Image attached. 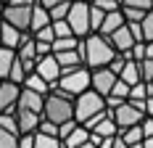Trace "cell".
<instances>
[{
    "label": "cell",
    "instance_id": "cell-1",
    "mask_svg": "<svg viewBox=\"0 0 153 148\" xmlns=\"http://www.w3.org/2000/svg\"><path fill=\"white\" fill-rule=\"evenodd\" d=\"M76 50H79V56H82V64H85L87 69L108 66V61L116 56V50H114V45L108 43V37L98 34V32H90V34H85V37L79 40V45H76Z\"/></svg>",
    "mask_w": 153,
    "mask_h": 148
},
{
    "label": "cell",
    "instance_id": "cell-2",
    "mask_svg": "<svg viewBox=\"0 0 153 148\" xmlns=\"http://www.w3.org/2000/svg\"><path fill=\"white\" fill-rule=\"evenodd\" d=\"M42 119L53 124H63L74 119V98H69L58 87H50V93L42 98Z\"/></svg>",
    "mask_w": 153,
    "mask_h": 148
},
{
    "label": "cell",
    "instance_id": "cell-3",
    "mask_svg": "<svg viewBox=\"0 0 153 148\" xmlns=\"http://www.w3.org/2000/svg\"><path fill=\"white\" fill-rule=\"evenodd\" d=\"M53 87H58L61 93H66L69 98H76L79 93H85V90L90 87V69L85 64L82 66H74V69H63L61 77H58V82Z\"/></svg>",
    "mask_w": 153,
    "mask_h": 148
},
{
    "label": "cell",
    "instance_id": "cell-4",
    "mask_svg": "<svg viewBox=\"0 0 153 148\" xmlns=\"http://www.w3.org/2000/svg\"><path fill=\"white\" fill-rule=\"evenodd\" d=\"M143 103H145V101H122V103H116V106L108 108L114 124H116V132H122V130H127V127L143 122V117H145Z\"/></svg>",
    "mask_w": 153,
    "mask_h": 148
},
{
    "label": "cell",
    "instance_id": "cell-5",
    "mask_svg": "<svg viewBox=\"0 0 153 148\" xmlns=\"http://www.w3.org/2000/svg\"><path fill=\"white\" fill-rule=\"evenodd\" d=\"M103 108H106V98L98 95L92 87H87L85 93H79L74 98V119L79 124H85L90 117H95V114L103 111Z\"/></svg>",
    "mask_w": 153,
    "mask_h": 148
},
{
    "label": "cell",
    "instance_id": "cell-6",
    "mask_svg": "<svg viewBox=\"0 0 153 148\" xmlns=\"http://www.w3.org/2000/svg\"><path fill=\"white\" fill-rule=\"evenodd\" d=\"M66 24L71 27L74 37L90 34V3L87 0H71L69 13H66Z\"/></svg>",
    "mask_w": 153,
    "mask_h": 148
},
{
    "label": "cell",
    "instance_id": "cell-7",
    "mask_svg": "<svg viewBox=\"0 0 153 148\" xmlns=\"http://www.w3.org/2000/svg\"><path fill=\"white\" fill-rule=\"evenodd\" d=\"M32 5H34V3H5V5H3V13H0V19H3V21H8L11 27H16V29L29 32Z\"/></svg>",
    "mask_w": 153,
    "mask_h": 148
},
{
    "label": "cell",
    "instance_id": "cell-8",
    "mask_svg": "<svg viewBox=\"0 0 153 148\" xmlns=\"http://www.w3.org/2000/svg\"><path fill=\"white\" fill-rule=\"evenodd\" d=\"M116 82V74L111 72L108 66H98V69H90V87L98 93V95H103L106 98L108 93H111V85Z\"/></svg>",
    "mask_w": 153,
    "mask_h": 148
},
{
    "label": "cell",
    "instance_id": "cell-9",
    "mask_svg": "<svg viewBox=\"0 0 153 148\" xmlns=\"http://www.w3.org/2000/svg\"><path fill=\"white\" fill-rule=\"evenodd\" d=\"M34 72H37L48 85L53 87V85L58 82V77H61V66H58V61H56L53 53H48V56H42V58L34 61Z\"/></svg>",
    "mask_w": 153,
    "mask_h": 148
},
{
    "label": "cell",
    "instance_id": "cell-10",
    "mask_svg": "<svg viewBox=\"0 0 153 148\" xmlns=\"http://www.w3.org/2000/svg\"><path fill=\"white\" fill-rule=\"evenodd\" d=\"M19 93H21V85H13L11 79H0V114L16 111Z\"/></svg>",
    "mask_w": 153,
    "mask_h": 148
},
{
    "label": "cell",
    "instance_id": "cell-11",
    "mask_svg": "<svg viewBox=\"0 0 153 148\" xmlns=\"http://www.w3.org/2000/svg\"><path fill=\"white\" fill-rule=\"evenodd\" d=\"M13 117H16V124H19V135H24V132H37V124H40L42 114L29 111V108H19V106H16Z\"/></svg>",
    "mask_w": 153,
    "mask_h": 148
},
{
    "label": "cell",
    "instance_id": "cell-12",
    "mask_svg": "<svg viewBox=\"0 0 153 148\" xmlns=\"http://www.w3.org/2000/svg\"><path fill=\"white\" fill-rule=\"evenodd\" d=\"M108 43L114 45L116 53H127V50L135 45V37H132V32H129V27H127V21H124L119 29H114L111 34H108Z\"/></svg>",
    "mask_w": 153,
    "mask_h": 148
},
{
    "label": "cell",
    "instance_id": "cell-13",
    "mask_svg": "<svg viewBox=\"0 0 153 148\" xmlns=\"http://www.w3.org/2000/svg\"><path fill=\"white\" fill-rule=\"evenodd\" d=\"M21 37H24V32H21V29H16V27H11L8 21L0 19V45H3V48L16 50V48L21 45Z\"/></svg>",
    "mask_w": 153,
    "mask_h": 148
},
{
    "label": "cell",
    "instance_id": "cell-14",
    "mask_svg": "<svg viewBox=\"0 0 153 148\" xmlns=\"http://www.w3.org/2000/svg\"><path fill=\"white\" fill-rule=\"evenodd\" d=\"M42 98L45 95H40V93H32V90L21 87L19 93V108H29V111H37V114H42Z\"/></svg>",
    "mask_w": 153,
    "mask_h": 148
},
{
    "label": "cell",
    "instance_id": "cell-15",
    "mask_svg": "<svg viewBox=\"0 0 153 148\" xmlns=\"http://www.w3.org/2000/svg\"><path fill=\"white\" fill-rule=\"evenodd\" d=\"M124 24V16H122V5L116 8V11H108L106 16H103V21H100V29H98V34H103V37H108L114 29H119Z\"/></svg>",
    "mask_w": 153,
    "mask_h": 148
},
{
    "label": "cell",
    "instance_id": "cell-16",
    "mask_svg": "<svg viewBox=\"0 0 153 148\" xmlns=\"http://www.w3.org/2000/svg\"><path fill=\"white\" fill-rule=\"evenodd\" d=\"M56 61H58V66L63 69H74V66H82V56H79V50L71 48V50H58V53H53Z\"/></svg>",
    "mask_w": 153,
    "mask_h": 148
},
{
    "label": "cell",
    "instance_id": "cell-17",
    "mask_svg": "<svg viewBox=\"0 0 153 148\" xmlns=\"http://www.w3.org/2000/svg\"><path fill=\"white\" fill-rule=\"evenodd\" d=\"M90 132L98 135V138H114V135H116V124H114V119H111V111H108L103 119H98V122L92 124Z\"/></svg>",
    "mask_w": 153,
    "mask_h": 148
},
{
    "label": "cell",
    "instance_id": "cell-18",
    "mask_svg": "<svg viewBox=\"0 0 153 148\" xmlns=\"http://www.w3.org/2000/svg\"><path fill=\"white\" fill-rule=\"evenodd\" d=\"M21 87L32 90V93H40V95H48V93H50V85H48L37 72H29V74H27V77H24V82H21Z\"/></svg>",
    "mask_w": 153,
    "mask_h": 148
},
{
    "label": "cell",
    "instance_id": "cell-19",
    "mask_svg": "<svg viewBox=\"0 0 153 148\" xmlns=\"http://www.w3.org/2000/svg\"><path fill=\"white\" fill-rule=\"evenodd\" d=\"M87 138H90V130L82 127V124H76V127L63 138L61 143H63V148H76V146H82V143H87Z\"/></svg>",
    "mask_w": 153,
    "mask_h": 148
},
{
    "label": "cell",
    "instance_id": "cell-20",
    "mask_svg": "<svg viewBox=\"0 0 153 148\" xmlns=\"http://www.w3.org/2000/svg\"><path fill=\"white\" fill-rule=\"evenodd\" d=\"M119 79L122 82H127V85H137V82H143L140 79V69H137V61L127 58L122 66V72H119Z\"/></svg>",
    "mask_w": 153,
    "mask_h": 148
},
{
    "label": "cell",
    "instance_id": "cell-21",
    "mask_svg": "<svg viewBox=\"0 0 153 148\" xmlns=\"http://www.w3.org/2000/svg\"><path fill=\"white\" fill-rule=\"evenodd\" d=\"M50 24V13H48L42 5H32V21H29V32H37V29H42V27H48Z\"/></svg>",
    "mask_w": 153,
    "mask_h": 148
},
{
    "label": "cell",
    "instance_id": "cell-22",
    "mask_svg": "<svg viewBox=\"0 0 153 148\" xmlns=\"http://www.w3.org/2000/svg\"><path fill=\"white\" fill-rule=\"evenodd\" d=\"M116 135H119L129 148L143 143V130H140V124H132V127H127V130H122V132H116Z\"/></svg>",
    "mask_w": 153,
    "mask_h": 148
},
{
    "label": "cell",
    "instance_id": "cell-23",
    "mask_svg": "<svg viewBox=\"0 0 153 148\" xmlns=\"http://www.w3.org/2000/svg\"><path fill=\"white\" fill-rule=\"evenodd\" d=\"M13 58H16V50L0 45V79H8V69H11Z\"/></svg>",
    "mask_w": 153,
    "mask_h": 148
},
{
    "label": "cell",
    "instance_id": "cell-24",
    "mask_svg": "<svg viewBox=\"0 0 153 148\" xmlns=\"http://www.w3.org/2000/svg\"><path fill=\"white\" fill-rule=\"evenodd\" d=\"M79 40H82V37H74V34H69V37H56V40L50 43V50H53V53H58V50H71V48L79 45Z\"/></svg>",
    "mask_w": 153,
    "mask_h": 148
},
{
    "label": "cell",
    "instance_id": "cell-25",
    "mask_svg": "<svg viewBox=\"0 0 153 148\" xmlns=\"http://www.w3.org/2000/svg\"><path fill=\"white\" fill-rule=\"evenodd\" d=\"M34 148H63V143L53 135H42V132H34Z\"/></svg>",
    "mask_w": 153,
    "mask_h": 148
},
{
    "label": "cell",
    "instance_id": "cell-26",
    "mask_svg": "<svg viewBox=\"0 0 153 148\" xmlns=\"http://www.w3.org/2000/svg\"><path fill=\"white\" fill-rule=\"evenodd\" d=\"M24 77H27V72H24L21 61H19V58H13V64H11V69H8V79H11L13 85H21V82H24Z\"/></svg>",
    "mask_w": 153,
    "mask_h": 148
},
{
    "label": "cell",
    "instance_id": "cell-27",
    "mask_svg": "<svg viewBox=\"0 0 153 148\" xmlns=\"http://www.w3.org/2000/svg\"><path fill=\"white\" fill-rule=\"evenodd\" d=\"M140 29H143V43H151V40H153V8H151L145 16H143V21H140Z\"/></svg>",
    "mask_w": 153,
    "mask_h": 148
},
{
    "label": "cell",
    "instance_id": "cell-28",
    "mask_svg": "<svg viewBox=\"0 0 153 148\" xmlns=\"http://www.w3.org/2000/svg\"><path fill=\"white\" fill-rule=\"evenodd\" d=\"M69 5H71V0H61L58 5H53L48 13H50V21H61V19H66V13H69Z\"/></svg>",
    "mask_w": 153,
    "mask_h": 148
},
{
    "label": "cell",
    "instance_id": "cell-29",
    "mask_svg": "<svg viewBox=\"0 0 153 148\" xmlns=\"http://www.w3.org/2000/svg\"><path fill=\"white\" fill-rule=\"evenodd\" d=\"M90 3V0H87ZM103 16H106V11H100V8H95L90 3V32H98L100 29V21H103Z\"/></svg>",
    "mask_w": 153,
    "mask_h": 148
},
{
    "label": "cell",
    "instance_id": "cell-30",
    "mask_svg": "<svg viewBox=\"0 0 153 148\" xmlns=\"http://www.w3.org/2000/svg\"><path fill=\"white\" fill-rule=\"evenodd\" d=\"M137 69H140V79H143V82H151L153 79V58L137 61Z\"/></svg>",
    "mask_w": 153,
    "mask_h": 148
},
{
    "label": "cell",
    "instance_id": "cell-31",
    "mask_svg": "<svg viewBox=\"0 0 153 148\" xmlns=\"http://www.w3.org/2000/svg\"><path fill=\"white\" fill-rule=\"evenodd\" d=\"M50 29H53V40H56V37H69V34H71V27L66 24V19L50 21Z\"/></svg>",
    "mask_w": 153,
    "mask_h": 148
},
{
    "label": "cell",
    "instance_id": "cell-32",
    "mask_svg": "<svg viewBox=\"0 0 153 148\" xmlns=\"http://www.w3.org/2000/svg\"><path fill=\"white\" fill-rule=\"evenodd\" d=\"M0 127H5L8 132L19 135V124H16V117H13V111H8V114H0Z\"/></svg>",
    "mask_w": 153,
    "mask_h": 148
},
{
    "label": "cell",
    "instance_id": "cell-33",
    "mask_svg": "<svg viewBox=\"0 0 153 148\" xmlns=\"http://www.w3.org/2000/svg\"><path fill=\"white\" fill-rule=\"evenodd\" d=\"M16 140H19V135L8 132L5 127H0V148H16Z\"/></svg>",
    "mask_w": 153,
    "mask_h": 148
},
{
    "label": "cell",
    "instance_id": "cell-34",
    "mask_svg": "<svg viewBox=\"0 0 153 148\" xmlns=\"http://www.w3.org/2000/svg\"><path fill=\"white\" fill-rule=\"evenodd\" d=\"M119 5H124V8H137V11H151L153 0H122Z\"/></svg>",
    "mask_w": 153,
    "mask_h": 148
},
{
    "label": "cell",
    "instance_id": "cell-35",
    "mask_svg": "<svg viewBox=\"0 0 153 148\" xmlns=\"http://www.w3.org/2000/svg\"><path fill=\"white\" fill-rule=\"evenodd\" d=\"M37 132L58 138V124H53V122H48V119H40V124H37Z\"/></svg>",
    "mask_w": 153,
    "mask_h": 148
},
{
    "label": "cell",
    "instance_id": "cell-36",
    "mask_svg": "<svg viewBox=\"0 0 153 148\" xmlns=\"http://www.w3.org/2000/svg\"><path fill=\"white\" fill-rule=\"evenodd\" d=\"M148 13V11H137V8H124L122 5V16L124 21H143V16Z\"/></svg>",
    "mask_w": 153,
    "mask_h": 148
},
{
    "label": "cell",
    "instance_id": "cell-37",
    "mask_svg": "<svg viewBox=\"0 0 153 148\" xmlns=\"http://www.w3.org/2000/svg\"><path fill=\"white\" fill-rule=\"evenodd\" d=\"M92 5H95V8H100V11H116V8H119V3H116V0H90Z\"/></svg>",
    "mask_w": 153,
    "mask_h": 148
},
{
    "label": "cell",
    "instance_id": "cell-38",
    "mask_svg": "<svg viewBox=\"0 0 153 148\" xmlns=\"http://www.w3.org/2000/svg\"><path fill=\"white\" fill-rule=\"evenodd\" d=\"M16 148H34V132H24V135H19V140H16Z\"/></svg>",
    "mask_w": 153,
    "mask_h": 148
},
{
    "label": "cell",
    "instance_id": "cell-39",
    "mask_svg": "<svg viewBox=\"0 0 153 148\" xmlns=\"http://www.w3.org/2000/svg\"><path fill=\"white\" fill-rule=\"evenodd\" d=\"M76 124H79L76 119H69V122H63V124H58V140H63V138H66V135L71 132V130H74Z\"/></svg>",
    "mask_w": 153,
    "mask_h": 148
},
{
    "label": "cell",
    "instance_id": "cell-40",
    "mask_svg": "<svg viewBox=\"0 0 153 148\" xmlns=\"http://www.w3.org/2000/svg\"><path fill=\"white\" fill-rule=\"evenodd\" d=\"M34 53H37V58H42V56H48V53H53V50H50V43L34 40Z\"/></svg>",
    "mask_w": 153,
    "mask_h": 148
},
{
    "label": "cell",
    "instance_id": "cell-41",
    "mask_svg": "<svg viewBox=\"0 0 153 148\" xmlns=\"http://www.w3.org/2000/svg\"><path fill=\"white\" fill-rule=\"evenodd\" d=\"M140 130H143V138L153 135V117H143V122H140Z\"/></svg>",
    "mask_w": 153,
    "mask_h": 148
},
{
    "label": "cell",
    "instance_id": "cell-42",
    "mask_svg": "<svg viewBox=\"0 0 153 148\" xmlns=\"http://www.w3.org/2000/svg\"><path fill=\"white\" fill-rule=\"evenodd\" d=\"M143 111H145V117H153V95L145 98V103H143Z\"/></svg>",
    "mask_w": 153,
    "mask_h": 148
},
{
    "label": "cell",
    "instance_id": "cell-43",
    "mask_svg": "<svg viewBox=\"0 0 153 148\" xmlns=\"http://www.w3.org/2000/svg\"><path fill=\"white\" fill-rule=\"evenodd\" d=\"M34 3H37V5H42L45 11H50V8H53V5H58L61 0H34Z\"/></svg>",
    "mask_w": 153,
    "mask_h": 148
},
{
    "label": "cell",
    "instance_id": "cell-44",
    "mask_svg": "<svg viewBox=\"0 0 153 148\" xmlns=\"http://www.w3.org/2000/svg\"><path fill=\"white\" fill-rule=\"evenodd\" d=\"M140 148H153V135H148V138H143V143H140Z\"/></svg>",
    "mask_w": 153,
    "mask_h": 148
},
{
    "label": "cell",
    "instance_id": "cell-45",
    "mask_svg": "<svg viewBox=\"0 0 153 148\" xmlns=\"http://www.w3.org/2000/svg\"><path fill=\"white\" fill-rule=\"evenodd\" d=\"M145 58H153V40L145 43Z\"/></svg>",
    "mask_w": 153,
    "mask_h": 148
},
{
    "label": "cell",
    "instance_id": "cell-46",
    "mask_svg": "<svg viewBox=\"0 0 153 148\" xmlns=\"http://www.w3.org/2000/svg\"><path fill=\"white\" fill-rule=\"evenodd\" d=\"M76 148H95V146H92L90 140H87V143H82V146H76Z\"/></svg>",
    "mask_w": 153,
    "mask_h": 148
},
{
    "label": "cell",
    "instance_id": "cell-47",
    "mask_svg": "<svg viewBox=\"0 0 153 148\" xmlns=\"http://www.w3.org/2000/svg\"><path fill=\"white\" fill-rule=\"evenodd\" d=\"M3 5H5V3H3V0H0V13H3Z\"/></svg>",
    "mask_w": 153,
    "mask_h": 148
},
{
    "label": "cell",
    "instance_id": "cell-48",
    "mask_svg": "<svg viewBox=\"0 0 153 148\" xmlns=\"http://www.w3.org/2000/svg\"><path fill=\"white\" fill-rule=\"evenodd\" d=\"M3 3H11V0H3Z\"/></svg>",
    "mask_w": 153,
    "mask_h": 148
},
{
    "label": "cell",
    "instance_id": "cell-49",
    "mask_svg": "<svg viewBox=\"0 0 153 148\" xmlns=\"http://www.w3.org/2000/svg\"><path fill=\"white\" fill-rule=\"evenodd\" d=\"M116 3H122V0H116Z\"/></svg>",
    "mask_w": 153,
    "mask_h": 148
},
{
    "label": "cell",
    "instance_id": "cell-50",
    "mask_svg": "<svg viewBox=\"0 0 153 148\" xmlns=\"http://www.w3.org/2000/svg\"><path fill=\"white\" fill-rule=\"evenodd\" d=\"M151 85H153V79H151Z\"/></svg>",
    "mask_w": 153,
    "mask_h": 148
}]
</instances>
